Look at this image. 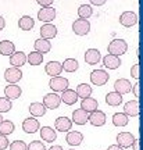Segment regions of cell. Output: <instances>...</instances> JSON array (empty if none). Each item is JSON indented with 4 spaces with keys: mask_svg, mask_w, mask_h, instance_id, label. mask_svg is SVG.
<instances>
[{
    "mask_svg": "<svg viewBox=\"0 0 143 150\" xmlns=\"http://www.w3.org/2000/svg\"><path fill=\"white\" fill-rule=\"evenodd\" d=\"M108 54H114V56H121V54L127 53L128 50V43L124 39H114L108 45Z\"/></svg>",
    "mask_w": 143,
    "mask_h": 150,
    "instance_id": "cell-1",
    "label": "cell"
},
{
    "mask_svg": "<svg viewBox=\"0 0 143 150\" xmlns=\"http://www.w3.org/2000/svg\"><path fill=\"white\" fill-rule=\"evenodd\" d=\"M69 82L67 78L64 76H52V79L49 81V88L53 92H64L65 89H68Z\"/></svg>",
    "mask_w": 143,
    "mask_h": 150,
    "instance_id": "cell-2",
    "label": "cell"
},
{
    "mask_svg": "<svg viewBox=\"0 0 143 150\" xmlns=\"http://www.w3.org/2000/svg\"><path fill=\"white\" fill-rule=\"evenodd\" d=\"M108 79H110V75L107 74L104 70H95L90 72V82L93 85L103 86L108 82Z\"/></svg>",
    "mask_w": 143,
    "mask_h": 150,
    "instance_id": "cell-3",
    "label": "cell"
},
{
    "mask_svg": "<svg viewBox=\"0 0 143 150\" xmlns=\"http://www.w3.org/2000/svg\"><path fill=\"white\" fill-rule=\"evenodd\" d=\"M72 31H74L76 35L79 36H84V35H88L90 31V22L85 18H79V20H75L72 22Z\"/></svg>",
    "mask_w": 143,
    "mask_h": 150,
    "instance_id": "cell-4",
    "label": "cell"
},
{
    "mask_svg": "<svg viewBox=\"0 0 143 150\" xmlns=\"http://www.w3.org/2000/svg\"><path fill=\"white\" fill-rule=\"evenodd\" d=\"M56 18V8H53L52 6L47 7H42L40 10L38 11V20L40 22H50Z\"/></svg>",
    "mask_w": 143,
    "mask_h": 150,
    "instance_id": "cell-5",
    "label": "cell"
},
{
    "mask_svg": "<svg viewBox=\"0 0 143 150\" xmlns=\"http://www.w3.org/2000/svg\"><path fill=\"white\" fill-rule=\"evenodd\" d=\"M60 103H61V97L58 96L56 92H53V93H47V95H45V97H43V104H45V107L50 108V110H56V108H58Z\"/></svg>",
    "mask_w": 143,
    "mask_h": 150,
    "instance_id": "cell-6",
    "label": "cell"
},
{
    "mask_svg": "<svg viewBox=\"0 0 143 150\" xmlns=\"http://www.w3.org/2000/svg\"><path fill=\"white\" fill-rule=\"evenodd\" d=\"M120 24L124 27H133L138 24V14L133 11H124L120 16Z\"/></svg>",
    "mask_w": 143,
    "mask_h": 150,
    "instance_id": "cell-7",
    "label": "cell"
},
{
    "mask_svg": "<svg viewBox=\"0 0 143 150\" xmlns=\"http://www.w3.org/2000/svg\"><path fill=\"white\" fill-rule=\"evenodd\" d=\"M106 114L100 110H95V111L89 112V118H88V121H89L92 125H95V127H103L104 124H106Z\"/></svg>",
    "mask_w": 143,
    "mask_h": 150,
    "instance_id": "cell-8",
    "label": "cell"
},
{
    "mask_svg": "<svg viewBox=\"0 0 143 150\" xmlns=\"http://www.w3.org/2000/svg\"><path fill=\"white\" fill-rule=\"evenodd\" d=\"M22 78V71L17 67H10L4 71V79L8 83H17Z\"/></svg>",
    "mask_w": 143,
    "mask_h": 150,
    "instance_id": "cell-9",
    "label": "cell"
},
{
    "mask_svg": "<svg viewBox=\"0 0 143 150\" xmlns=\"http://www.w3.org/2000/svg\"><path fill=\"white\" fill-rule=\"evenodd\" d=\"M22 129L27 134H35L36 131L40 129V124H39V121L35 117H28L22 122Z\"/></svg>",
    "mask_w": 143,
    "mask_h": 150,
    "instance_id": "cell-10",
    "label": "cell"
},
{
    "mask_svg": "<svg viewBox=\"0 0 143 150\" xmlns=\"http://www.w3.org/2000/svg\"><path fill=\"white\" fill-rule=\"evenodd\" d=\"M133 140H135V136L131 132H121V134L117 135V145L121 146L122 149L131 147Z\"/></svg>",
    "mask_w": 143,
    "mask_h": 150,
    "instance_id": "cell-11",
    "label": "cell"
},
{
    "mask_svg": "<svg viewBox=\"0 0 143 150\" xmlns=\"http://www.w3.org/2000/svg\"><path fill=\"white\" fill-rule=\"evenodd\" d=\"M114 89L115 92H118L120 95H127L129 92L132 91V85H131V82L125 78H120V79H117L114 82Z\"/></svg>",
    "mask_w": 143,
    "mask_h": 150,
    "instance_id": "cell-12",
    "label": "cell"
},
{
    "mask_svg": "<svg viewBox=\"0 0 143 150\" xmlns=\"http://www.w3.org/2000/svg\"><path fill=\"white\" fill-rule=\"evenodd\" d=\"M21 93H22L21 86H18L17 83H8V85L4 88V95H6V97L10 99V100L18 99V97L21 96Z\"/></svg>",
    "mask_w": 143,
    "mask_h": 150,
    "instance_id": "cell-13",
    "label": "cell"
},
{
    "mask_svg": "<svg viewBox=\"0 0 143 150\" xmlns=\"http://www.w3.org/2000/svg\"><path fill=\"white\" fill-rule=\"evenodd\" d=\"M124 112L128 117H136L140 114V106H139L138 100H131V102L125 103L124 106Z\"/></svg>",
    "mask_w": 143,
    "mask_h": 150,
    "instance_id": "cell-14",
    "label": "cell"
},
{
    "mask_svg": "<svg viewBox=\"0 0 143 150\" xmlns=\"http://www.w3.org/2000/svg\"><path fill=\"white\" fill-rule=\"evenodd\" d=\"M56 35H57V27L53 25V24L46 22L45 25L40 27V36L43 39H53Z\"/></svg>",
    "mask_w": 143,
    "mask_h": 150,
    "instance_id": "cell-15",
    "label": "cell"
},
{
    "mask_svg": "<svg viewBox=\"0 0 143 150\" xmlns=\"http://www.w3.org/2000/svg\"><path fill=\"white\" fill-rule=\"evenodd\" d=\"M100 60H101V54L97 49H88V50H86V53H85L86 64H90V65L99 64Z\"/></svg>",
    "mask_w": 143,
    "mask_h": 150,
    "instance_id": "cell-16",
    "label": "cell"
},
{
    "mask_svg": "<svg viewBox=\"0 0 143 150\" xmlns=\"http://www.w3.org/2000/svg\"><path fill=\"white\" fill-rule=\"evenodd\" d=\"M25 63H27V54L24 53V52H14L10 56V64L13 67L21 68Z\"/></svg>",
    "mask_w": 143,
    "mask_h": 150,
    "instance_id": "cell-17",
    "label": "cell"
},
{
    "mask_svg": "<svg viewBox=\"0 0 143 150\" xmlns=\"http://www.w3.org/2000/svg\"><path fill=\"white\" fill-rule=\"evenodd\" d=\"M103 64L104 67H107L108 70H117L120 65H121V60L118 56H114V54H107L103 57Z\"/></svg>",
    "mask_w": 143,
    "mask_h": 150,
    "instance_id": "cell-18",
    "label": "cell"
},
{
    "mask_svg": "<svg viewBox=\"0 0 143 150\" xmlns=\"http://www.w3.org/2000/svg\"><path fill=\"white\" fill-rule=\"evenodd\" d=\"M45 71L50 76H58L63 71V65H61L60 61H49L46 67H45Z\"/></svg>",
    "mask_w": 143,
    "mask_h": 150,
    "instance_id": "cell-19",
    "label": "cell"
},
{
    "mask_svg": "<svg viewBox=\"0 0 143 150\" xmlns=\"http://www.w3.org/2000/svg\"><path fill=\"white\" fill-rule=\"evenodd\" d=\"M63 95H61V102H64L67 106H72L75 103L78 102V95H76V92L72 91V89H65L64 92H61Z\"/></svg>",
    "mask_w": 143,
    "mask_h": 150,
    "instance_id": "cell-20",
    "label": "cell"
},
{
    "mask_svg": "<svg viewBox=\"0 0 143 150\" xmlns=\"http://www.w3.org/2000/svg\"><path fill=\"white\" fill-rule=\"evenodd\" d=\"M54 127H56V129L57 131H60V132H67V131H69L71 129V127H72V121L69 120L68 117H58L57 120H56V122H54Z\"/></svg>",
    "mask_w": 143,
    "mask_h": 150,
    "instance_id": "cell-21",
    "label": "cell"
},
{
    "mask_svg": "<svg viewBox=\"0 0 143 150\" xmlns=\"http://www.w3.org/2000/svg\"><path fill=\"white\" fill-rule=\"evenodd\" d=\"M29 112H31L33 117H43L45 114H46V110L47 108L45 107V104L40 102H33L29 104Z\"/></svg>",
    "mask_w": 143,
    "mask_h": 150,
    "instance_id": "cell-22",
    "label": "cell"
},
{
    "mask_svg": "<svg viewBox=\"0 0 143 150\" xmlns=\"http://www.w3.org/2000/svg\"><path fill=\"white\" fill-rule=\"evenodd\" d=\"M99 107V103L96 99L93 97H85V99H82V102H81V108L82 110H85L86 112H92L97 110Z\"/></svg>",
    "mask_w": 143,
    "mask_h": 150,
    "instance_id": "cell-23",
    "label": "cell"
},
{
    "mask_svg": "<svg viewBox=\"0 0 143 150\" xmlns=\"http://www.w3.org/2000/svg\"><path fill=\"white\" fill-rule=\"evenodd\" d=\"M88 118H89V112H86L82 108H78L72 112V121L78 125H85L88 122Z\"/></svg>",
    "mask_w": 143,
    "mask_h": 150,
    "instance_id": "cell-24",
    "label": "cell"
},
{
    "mask_svg": "<svg viewBox=\"0 0 143 150\" xmlns=\"http://www.w3.org/2000/svg\"><path fill=\"white\" fill-rule=\"evenodd\" d=\"M65 140H67L68 145H71V146H78L84 142V135L81 134V132H78V131H69L68 134H67Z\"/></svg>",
    "mask_w": 143,
    "mask_h": 150,
    "instance_id": "cell-25",
    "label": "cell"
},
{
    "mask_svg": "<svg viewBox=\"0 0 143 150\" xmlns=\"http://www.w3.org/2000/svg\"><path fill=\"white\" fill-rule=\"evenodd\" d=\"M52 49V43L49 42V39H43V38H39L35 40V50L39 52V53H49Z\"/></svg>",
    "mask_w": 143,
    "mask_h": 150,
    "instance_id": "cell-26",
    "label": "cell"
},
{
    "mask_svg": "<svg viewBox=\"0 0 143 150\" xmlns=\"http://www.w3.org/2000/svg\"><path fill=\"white\" fill-rule=\"evenodd\" d=\"M14 52H16V45L11 42V40L6 39V40L0 42V54H3V56H11Z\"/></svg>",
    "mask_w": 143,
    "mask_h": 150,
    "instance_id": "cell-27",
    "label": "cell"
},
{
    "mask_svg": "<svg viewBox=\"0 0 143 150\" xmlns=\"http://www.w3.org/2000/svg\"><path fill=\"white\" fill-rule=\"evenodd\" d=\"M40 138L45 142H54V140L57 139V134L50 127H42V129H40Z\"/></svg>",
    "mask_w": 143,
    "mask_h": 150,
    "instance_id": "cell-28",
    "label": "cell"
},
{
    "mask_svg": "<svg viewBox=\"0 0 143 150\" xmlns=\"http://www.w3.org/2000/svg\"><path fill=\"white\" fill-rule=\"evenodd\" d=\"M18 27H20V29H22V31H31L32 28L35 27V20H33L31 16H24L20 18Z\"/></svg>",
    "mask_w": 143,
    "mask_h": 150,
    "instance_id": "cell-29",
    "label": "cell"
},
{
    "mask_svg": "<svg viewBox=\"0 0 143 150\" xmlns=\"http://www.w3.org/2000/svg\"><path fill=\"white\" fill-rule=\"evenodd\" d=\"M106 103L108 106H120L122 103V95H120L118 92H110L106 95Z\"/></svg>",
    "mask_w": 143,
    "mask_h": 150,
    "instance_id": "cell-30",
    "label": "cell"
},
{
    "mask_svg": "<svg viewBox=\"0 0 143 150\" xmlns=\"http://www.w3.org/2000/svg\"><path fill=\"white\" fill-rule=\"evenodd\" d=\"M75 92H76L78 97H82V99L90 97V95H92V86L89 83H79L76 86V91Z\"/></svg>",
    "mask_w": 143,
    "mask_h": 150,
    "instance_id": "cell-31",
    "label": "cell"
},
{
    "mask_svg": "<svg viewBox=\"0 0 143 150\" xmlns=\"http://www.w3.org/2000/svg\"><path fill=\"white\" fill-rule=\"evenodd\" d=\"M128 122H129V120H128V115L125 112H115L113 115V124L115 127H125V125H128Z\"/></svg>",
    "mask_w": 143,
    "mask_h": 150,
    "instance_id": "cell-32",
    "label": "cell"
},
{
    "mask_svg": "<svg viewBox=\"0 0 143 150\" xmlns=\"http://www.w3.org/2000/svg\"><path fill=\"white\" fill-rule=\"evenodd\" d=\"M27 61L31 65H39L43 63V54L39 53V52H31V53L27 56Z\"/></svg>",
    "mask_w": 143,
    "mask_h": 150,
    "instance_id": "cell-33",
    "label": "cell"
},
{
    "mask_svg": "<svg viewBox=\"0 0 143 150\" xmlns=\"http://www.w3.org/2000/svg\"><path fill=\"white\" fill-rule=\"evenodd\" d=\"M61 65H63L64 71H67V72H75V71L78 70V67H79V63L75 59H67V60H64V63H61Z\"/></svg>",
    "mask_w": 143,
    "mask_h": 150,
    "instance_id": "cell-34",
    "label": "cell"
},
{
    "mask_svg": "<svg viewBox=\"0 0 143 150\" xmlns=\"http://www.w3.org/2000/svg\"><path fill=\"white\" fill-rule=\"evenodd\" d=\"M14 122H11V121H8V120H3L1 122H0V134L1 135H10L14 132Z\"/></svg>",
    "mask_w": 143,
    "mask_h": 150,
    "instance_id": "cell-35",
    "label": "cell"
},
{
    "mask_svg": "<svg viewBox=\"0 0 143 150\" xmlns=\"http://www.w3.org/2000/svg\"><path fill=\"white\" fill-rule=\"evenodd\" d=\"M92 14H93V8H92L89 4H81L79 6V8H78V16H79V18L88 20Z\"/></svg>",
    "mask_w": 143,
    "mask_h": 150,
    "instance_id": "cell-36",
    "label": "cell"
},
{
    "mask_svg": "<svg viewBox=\"0 0 143 150\" xmlns=\"http://www.w3.org/2000/svg\"><path fill=\"white\" fill-rule=\"evenodd\" d=\"M13 108V103L7 97H0V112H8Z\"/></svg>",
    "mask_w": 143,
    "mask_h": 150,
    "instance_id": "cell-37",
    "label": "cell"
},
{
    "mask_svg": "<svg viewBox=\"0 0 143 150\" xmlns=\"http://www.w3.org/2000/svg\"><path fill=\"white\" fill-rule=\"evenodd\" d=\"M27 143L22 140H14L10 143V150H27Z\"/></svg>",
    "mask_w": 143,
    "mask_h": 150,
    "instance_id": "cell-38",
    "label": "cell"
},
{
    "mask_svg": "<svg viewBox=\"0 0 143 150\" xmlns=\"http://www.w3.org/2000/svg\"><path fill=\"white\" fill-rule=\"evenodd\" d=\"M27 150H46L45 145L39 140H32L31 143L27 146Z\"/></svg>",
    "mask_w": 143,
    "mask_h": 150,
    "instance_id": "cell-39",
    "label": "cell"
},
{
    "mask_svg": "<svg viewBox=\"0 0 143 150\" xmlns=\"http://www.w3.org/2000/svg\"><path fill=\"white\" fill-rule=\"evenodd\" d=\"M7 147H8V139H7V136L0 134V150H4Z\"/></svg>",
    "mask_w": 143,
    "mask_h": 150,
    "instance_id": "cell-40",
    "label": "cell"
},
{
    "mask_svg": "<svg viewBox=\"0 0 143 150\" xmlns=\"http://www.w3.org/2000/svg\"><path fill=\"white\" fill-rule=\"evenodd\" d=\"M131 75L135 79H139V64H133L131 68Z\"/></svg>",
    "mask_w": 143,
    "mask_h": 150,
    "instance_id": "cell-41",
    "label": "cell"
},
{
    "mask_svg": "<svg viewBox=\"0 0 143 150\" xmlns=\"http://www.w3.org/2000/svg\"><path fill=\"white\" fill-rule=\"evenodd\" d=\"M36 1L42 6V7H47V6H50L52 3H53L54 0H36Z\"/></svg>",
    "mask_w": 143,
    "mask_h": 150,
    "instance_id": "cell-42",
    "label": "cell"
},
{
    "mask_svg": "<svg viewBox=\"0 0 143 150\" xmlns=\"http://www.w3.org/2000/svg\"><path fill=\"white\" fill-rule=\"evenodd\" d=\"M132 91H133V93H135V96L139 97V82H136L135 85H132Z\"/></svg>",
    "mask_w": 143,
    "mask_h": 150,
    "instance_id": "cell-43",
    "label": "cell"
},
{
    "mask_svg": "<svg viewBox=\"0 0 143 150\" xmlns=\"http://www.w3.org/2000/svg\"><path fill=\"white\" fill-rule=\"evenodd\" d=\"M89 1L92 3V4H95V6H103L107 0H89Z\"/></svg>",
    "mask_w": 143,
    "mask_h": 150,
    "instance_id": "cell-44",
    "label": "cell"
},
{
    "mask_svg": "<svg viewBox=\"0 0 143 150\" xmlns=\"http://www.w3.org/2000/svg\"><path fill=\"white\" fill-rule=\"evenodd\" d=\"M108 150H124V149L118 145H111V146H108Z\"/></svg>",
    "mask_w": 143,
    "mask_h": 150,
    "instance_id": "cell-45",
    "label": "cell"
},
{
    "mask_svg": "<svg viewBox=\"0 0 143 150\" xmlns=\"http://www.w3.org/2000/svg\"><path fill=\"white\" fill-rule=\"evenodd\" d=\"M139 142H140L139 139H135V140H133V143H132L133 150H139Z\"/></svg>",
    "mask_w": 143,
    "mask_h": 150,
    "instance_id": "cell-46",
    "label": "cell"
},
{
    "mask_svg": "<svg viewBox=\"0 0 143 150\" xmlns=\"http://www.w3.org/2000/svg\"><path fill=\"white\" fill-rule=\"evenodd\" d=\"M4 27H6V21H4V18L0 16V31H1V29H4Z\"/></svg>",
    "mask_w": 143,
    "mask_h": 150,
    "instance_id": "cell-47",
    "label": "cell"
},
{
    "mask_svg": "<svg viewBox=\"0 0 143 150\" xmlns=\"http://www.w3.org/2000/svg\"><path fill=\"white\" fill-rule=\"evenodd\" d=\"M49 150H63V147H61V146H58V145H54V146H52Z\"/></svg>",
    "mask_w": 143,
    "mask_h": 150,
    "instance_id": "cell-48",
    "label": "cell"
},
{
    "mask_svg": "<svg viewBox=\"0 0 143 150\" xmlns=\"http://www.w3.org/2000/svg\"><path fill=\"white\" fill-rule=\"evenodd\" d=\"M1 121H3V118H1V112H0V122H1Z\"/></svg>",
    "mask_w": 143,
    "mask_h": 150,
    "instance_id": "cell-49",
    "label": "cell"
},
{
    "mask_svg": "<svg viewBox=\"0 0 143 150\" xmlns=\"http://www.w3.org/2000/svg\"><path fill=\"white\" fill-rule=\"evenodd\" d=\"M69 150H74V149H69Z\"/></svg>",
    "mask_w": 143,
    "mask_h": 150,
    "instance_id": "cell-50",
    "label": "cell"
}]
</instances>
